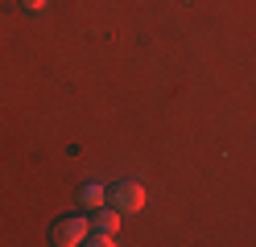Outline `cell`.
<instances>
[{
	"instance_id": "1",
	"label": "cell",
	"mask_w": 256,
	"mask_h": 247,
	"mask_svg": "<svg viewBox=\"0 0 256 247\" xmlns=\"http://www.w3.org/2000/svg\"><path fill=\"white\" fill-rule=\"evenodd\" d=\"M108 206H116L120 214H136L140 206H145V186L132 177H120L108 186Z\"/></svg>"
},
{
	"instance_id": "2",
	"label": "cell",
	"mask_w": 256,
	"mask_h": 247,
	"mask_svg": "<svg viewBox=\"0 0 256 247\" xmlns=\"http://www.w3.org/2000/svg\"><path fill=\"white\" fill-rule=\"evenodd\" d=\"M87 231H91V223L83 219V214H70V219H58L50 227V243L54 247H74V243L87 239Z\"/></svg>"
},
{
	"instance_id": "3",
	"label": "cell",
	"mask_w": 256,
	"mask_h": 247,
	"mask_svg": "<svg viewBox=\"0 0 256 247\" xmlns=\"http://www.w3.org/2000/svg\"><path fill=\"white\" fill-rule=\"evenodd\" d=\"M91 223V231H104V235H116V227H120V210L116 206H100V210H95V219H87Z\"/></svg>"
},
{
	"instance_id": "4",
	"label": "cell",
	"mask_w": 256,
	"mask_h": 247,
	"mask_svg": "<svg viewBox=\"0 0 256 247\" xmlns=\"http://www.w3.org/2000/svg\"><path fill=\"white\" fill-rule=\"evenodd\" d=\"M74 198H78V206H83V210H100V206L108 202V190H104V186H95V181H83Z\"/></svg>"
},
{
	"instance_id": "5",
	"label": "cell",
	"mask_w": 256,
	"mask_h": 247,
	"mask_svg": "<svg viewBox=\"0 0 256 247\" xmlns=\"http://www.w3.org/2000/svg\"><path fill=\"white\" fill-rule=\"evenodd\" d=\"M21 8H25V12H42L46 0H21Z\"/></svg>"
}]
</instances>
